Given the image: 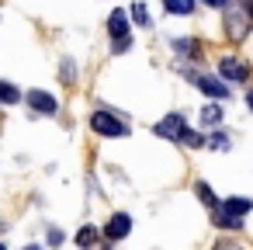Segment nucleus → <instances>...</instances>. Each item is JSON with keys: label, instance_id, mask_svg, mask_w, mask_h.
<instances>
[{"label": "nucleus", "instance_id": "dca6fc26", "mask_svg": "<svg viewBox=\"0 0 253 250\" xmlns=\"http://www.w3.org/2000/svg\"><path fill=\"white\" fill-rule=\"evenodd\" d=\"M194 195H198L205 205H211V208H215V195H211V188H208L205 181H201V184H194Z\"/></svg>", "mask_w": 253, "mask_h": 250}, {"label": "nucleus", "instance_id": "39448f33", "mask_svg": "<svg viewBox=\"0 0 253 250\" xmlns=\"http://www.w3.org/2000/svg\"><path fill=\"white\" fill-rule=\"evenodd\" d=\"M28 108L32 111H39V115H56V98L52 94H45V91H28Z\"/></svg>", "mask_w": 253, "mask_h": 250}, {"label": "nucleus", "instance_id": "423d86ee", "mask_svg": "<svg viewBox=\"0 0 253 250\" xmlns=\"http://www.w3.org/2000/svg\"><path fill=\"white\" fill-rule=\"evenodd\" d=\"M128 229H132V219H128L125 212H115V215L108 219V226H104V236H108V240H125Z\"/></svg>", "mask_w": 253, "mask_h": 250}, {"label": "nucleus", "instance_id": "f03ea898", "mask_svg": "<svg viewBox=\"0 0 253 250\" xmlns=\"http://www.w3.org/2000/svg\"><path fill=\"white\" fill-rule=\"evenodd\" d=\"M156 136H160V139L184 143V146H205V136H201V132H191L187 122H184V115H177V111H170L167 118L156 122Z\"/></svg>", "mask_w": 253, "mask_h": 250}, {"label": "nucleus", "instance_id": "0eeeda50", "mask_svg": "<svg viewBox=\"0 0 253 250\" xmlns=\"http://www.w3.org/2000/svg\"><path fill=\"white\" fill-rule=\"evenodd\" d=\"M194 87L205 91L208 98H229V87L222 80H215V77H194Z\"/></svg>", "mask_w": 253, "mask_h": 250}, {"label": "nucleus", "instance_id": "2eb2a0df", "mask_svg": "<svg viewBox=\"0 0 253 250\" xmlns=\"http://www.w3.org/2000/svg\"><path fill=\"white\" fill-rule=\"evenodd\" d=\"M0 101H4V104H14V101H21L18 87H14V84H0Z\"/></svg>", "mask_w": 253, "mask_h": 250}, {"label": "nucleus", "instance_id": "a211bd4d", "mask_svg": "<svg viewBox=\"0 0 253 250\" xmlns=\"http://www.w3.org/2000/svg\"><path fill=\"white\" fill-rule=\"evenodd\" d=\"M205 146H211V150H229V139H225L222 132H215V136H211V143H205Z\"/></svg>", "mask_w": 253, "mask_h": 250}, {"label": "nucleus", "instance_id": "f3484780", "mask_svg": "<svg viewBox=\"0 0 253 250\" xmlns=\"http://www.w3.org/2000/svg\"><path fill=\"white\" fill-rule=\"evenodd\" d=\"M94 240H97V233H94V229H90V226H84V229H80V233H77V243H80V247H90V243H94Z\"/></svg>", "mask_w": 253, "mask_h": 250}, {"label": "nucleus", "instance_id": "aec40b11", "mask_svg": "<svg viewBox=\"0 0 253 250\" xmlns=\"http://www.w3.org/2000/svg\"><path fill=\"white\" fill-rule=\"evenodd\" d=\"M246 104H250V111H253V91H250V94H246Z\"/></svg>", "mask_w": 253, "mask_h": 250}, {"label": "nucleus", "instance_id": "20e7f679", "mask_svg": "<svg viewBox=\"0 0 253 250\" xmlns=\"http://www.w3.org/2000/svg\"><path fill=\"white\" fill-rule=\"evenodd\" d=\"M218 73H222L225 80H236V84H243V80L250 77V66H246V63H239L236 56H225V59L218 63Z\"/></svg>", "mask_w": 253, "mask_h": 250}, {"label": "nucleus", "instance_id": "6ab92c4d", "mask_svg": "<svg viewBox=\"0 0 253 250\" xmlns=\"http://www.w3.org/2000/svg\"><path fill=\"white\" fill-rule=\"evenodd\" d=\"M208 7H225V0H205Z\"/></svg>", "mask_w": 253, "mask_h": 250}, {"label": "nucleus", "instance_id": "f8f14e48", "mask_svg": "<svg viewBox=\"0 0 253 250\" xmlns=\"http://www.w3.org/2000/svg\"><path fill=\"white\" fill-rule=\"evenodd\" d=\"M173 49H177V52H184V56H191V59H198V56H201V46H198V42H191V39H177V42H173Z\"/></svg>", "mask_w": 253, "mask_h": 250}, {"label": "nucleus", "instance_id": "1a4fd4ad", "mask_svg": "<svg viewBox=\"0 0 253 250\" xmlns=\"http://www.w3.org/2000/svg\"><path fill=\"white\" fill-rule=\"evenodd\" d=\"M215 226H222V229H239V226H243V215H232L229 208H218V212H215Z\"/></svg>", "mask_w": 253, "mask_h": 250}, {"label": "nucleus", "instance_id": "6e6552de", "mask_svg": "<svg viewBox=\"0 0 253 250\" xmlns=\"http://www.w3.org/2000/svg\"><path fill=\"white\" fill-rule=\"evenodd\" d=\"M108 32H111V39H125L128 35V14L125 11H115L108 18Z\"/></svg>", "mask_w": 253, "mask_h": 250}, {"label": "nucleus", "instance_id": "f257e3e1", "mask_svg": "<svg viewBox=\"0 0 253 250\" xmlns=\"http://www.w3.org/2000/svg\"><path fill=\"white\" fill-rule=\"evenodd\" d=\"M253 28V0H225V35L243 42Z\"/></svg>", "mask_w": 253, "mask_h": 250}, {"label": "nucleus", "instance_id": "7ed1b4c3", "mask_svg": "<svg viewBox=\"0 0 253 250\" xmlns=\"http://www.w3.org/2000/svg\"><path fill=\"white\" fill-rule=\"evenodd\" d=\"M90 129H94L97 136H108V139H115V136H128L125 122L115 118L111 111H94V115H90Z\"/></svg>", "mask_w": 253, "mask_h": 250}, {"label": "nucleus", "instance_id": "9b49d317", "mask_svg": "<svg viewBox=\"0 0 253 250\" xmlns=\"http://www.w3.org/2000/svg\"><path fill=\"white\" fill-rule=\"evenodd\" d=\"M222 208H229L232 215H246V212L253 208V201H250V198H225V205H222Z\"/></svg>", "mask_w": 253, "mask_h": 250}, {"label": "nucleus", "instance_id": "9d476101", "mask_svg": "<svg viewBox=\"0 0 253 250\" xmlns=\"http://www.w3.org/2000/svg\"><path fill=\"white\" fill-rule=\"evenodd\" d=\"M167 14H191L194 11V0H163Z\"/></svg>", "mask_w": 253, "mask_h": 250}, {"label": "nucleus", "instance_id": "4468645a", "mask_svg": "<svg viewBox=\"0 0 253 250\" xmlns=\"http://www.w3.org/2000/svg\"><path fill=\"white\" fill-rule=\"evenodd\" d=\"M201 122H208V125H218V122H222V111H218V104H205V108H201Z\"/></svg>", "mask_w": 253, "mask_h": 250}, {"label": "nucleus", "instance_id": "ddd939ff", "mask_svg": "<svg viewBox=\"0 0 253 250\" xmlns=\"http://www.w3.org/2000/svg\"><path fill=\"white\" fill-rule=\"evenodd\" d=\"M132 21H135V25H142V28H149V25H153V21H149V11H146L142 0H139V4H132Z\"/></svg>", "mask_w": 253, "mask_h": 250}]
</instances>
